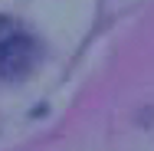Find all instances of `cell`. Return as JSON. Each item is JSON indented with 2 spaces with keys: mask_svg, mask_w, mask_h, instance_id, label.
<instances>
[{
  "mask_svg": "<svg viewBox=\"0 0 154 151\" xmlns=\"http://www.w3.org/2000/svg\"><path fill=\"white\" fill-rule=\"evenodd\" d=\"M39 59V46L30 30L10 17H0V79H26Z\"/></svg>",
  "mask_w": 154,
  "mask_h": 151,
  "instance_id": "obj_1",
  "label": "cell"
}]
</instances>
